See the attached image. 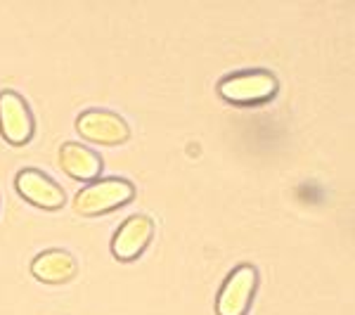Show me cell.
<instances>
[{"mask_svg": "<svg viewBox=\"0 0 355 315\" xmlns=\"http://www.w3.org/2000/svg\"><path fill=\"white\" fill-rule=\"evenodd\" d=\"M279 83L266 69H251V71L232 74L218 83V93L223 100L232 105H259L268 102L277 93Z\"/></svg>", "mask_w": 355, "mask_h": 315, "instance_id": "obj_1", "label": "cell"}, {"mask_svg": "<svg viewBox=\"0 0 355 315\" xmlns=\"http://www.w3.org/2000/svg\"><path fill=\"white\" fill-rule=\"evenodd\" d=\"M135 197L133 182L123 178H105L95 180L88 187H83L73 199V209L81 216H100L107 211H114L119 206L128 204Z\"/></svg>", "mask_w": 355, "mask_h": 315, "instance_id": "obj_2", "label": "cell"}, {"mask_svg": "<svg viewBox=\"0 0 355 315\" xmlns=\"http://www.w3.org/2000/svg\"><path fill=\"white\" fill-rule=\"evenodd\" d=\"M259 287V271L249 263H242L227 275L218 291L216 313L218 315H246L249 313L251 299Z\"/></svg>", "mask_w": 355, "mask_h": 315, "instance_id": "obj_3", "label": "cell"}, {"mask_svg": "<svg viewBox=\"0 0 355 315\" xmlns=\"http://www.w3.org/2000/svg\"><path fill=\"white\" fill-rule=\"evenodd\" d=\"M0 133L10 145H26L33 135V117L24 97L15 90L0 93Z\"/></svg>", "mask_w": 355, "mask_h": 315, "instance_id": "obj_4", "label": "cell"}, {"mask_svg": "<svg viewBox=\"0 0 355 315\" xmlns=\"http://www.w3.org/2000/svg\"><path fill=\"white\" fill-rule=\"evenodd\" d=\"M76 130L85 140L97 142V145H121L130 137L128 124L119 114L107 110H88L78 117Z\"/></svg>", "mask_w": 355, "mask_h": 315, "instance_id": "obj_5", "label": "cell"}, {"mask_svg": "<svg viewBox=\"0 0 355 315\" xmlns=\"http://www.w3.org/2000/svg\"><path fill=\"white\" fill-rule=\"evenodd\" d=\"M15 185L21 197H24L26 202H31L33 206H38V209L55 211L64 204V192H62V187L57 185L53 178H48V176L36 169L19 171L15 178Z\"/></svg>", "mask_w": 355, "mask_h": 315, "instance_id": "obj_6", "label": "cell"}, {"mask_svg": "<svg viewBox=\"0 0 355 315\" xmlns=\"http://www.w3.org/2000/svg\"><path fill=\"white\" fill-rule=\"evenodd\" d=\"M154 235V223L147 216H130L121 223V228L116 230L112 239V254L116 256L119 261H133L142 251L147 249Z\"/></svg>", "mask_w": 355, "mask_h": 315, "instance_id": "obj_7", "label": "cell"}, {"mask_svg": "<svg viewBox=\"0 0 355 315\" xmlns=\"http://www.w3.org/2000/svg\"><path fill=\"white\" fill-rule=\"evenodd\" d=\"M78 263L64 249H50L38 254L31 263V273L45 284H64L76 275Z\"/></svg>", "mask_w": 355, "mask_h": 315, "instance_id": "obj_8", "label": "cell"}, {"mask_svg": "<svg viewBox=\"0 0 355 315\" xmlns=\"http://www.w3.org/2000/svg\"><path fill=\"white\" fill-rule=\"evenodd\" d=\"M60 164L73 180H95L102 171V159L93 150L78 145V142H64L62 145Z\"/></svg>", "mask_w": 355, "mask_h": 315, "instance_id": "obj_9", "label": "cell"}]
</instances>
